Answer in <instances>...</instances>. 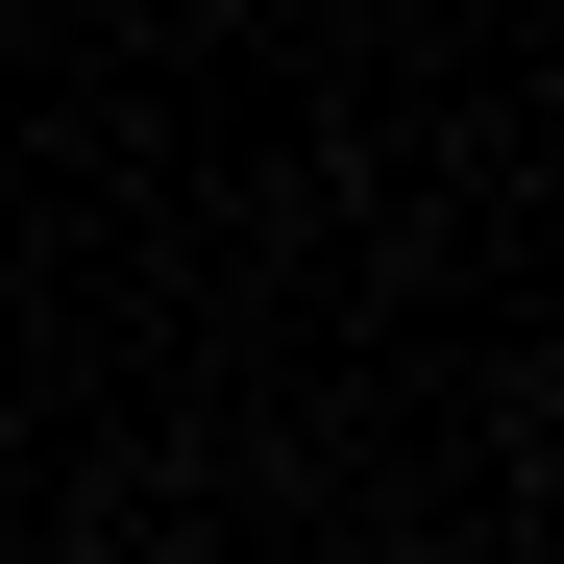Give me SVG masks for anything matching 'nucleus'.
Returning a JSON list of instances; mask_svg holds the SVG:
<instances>
[]
</instances>
